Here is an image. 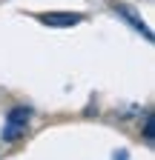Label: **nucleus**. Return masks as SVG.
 Here are the masks:
<instances>
[{
	"label": "nucleus",
	"mask_w": 155,
	"mask_h": 160,
	"mask_svg": "<svg viewBox=\"0 0 155 160\" xmlns=\"http://www.w3.org/2000/svg\"><path fill=\"white\" fill-rule=\"evenodd\" d=\"M29 117H32V112L26 109V106H14L12 112H9V117H6V126H3V140H17V137H23L26 134V126H29Z\"/></svg>",
	"instance_id": "nucleus-1"
},
{
	"label": "nucleus",
	"mask_w": 155,
	"mask_h": 160,
	"mask_svg": "<svg viewBox=\"0 0 155 160\" xmlns=\"http://www.w3.org/2000/svg\"><path fill=\"white\" fill-rule=\"evenodd\" d=\"M40 20H43L46 26H61V29H63V26L81 23V14H63V12H61V14H43Z\"/></svg>",
	"instance_id": "nucleus-2"
},
{
	"label": "nucleus",
	"mask_w": 155,
	"mask_h": 160,
	"mask_svg": "<svg viewBox=\"0 0 155 160\" xmlns=\"http://www.w3.org/2000/svg\"><path fill=\"white\" fill-rule=\"evenodd\" d=\"M118 14H121L124 20H129V23H132L135 29H141V32H144V37H152V32H149V29H147V26L141 23V20H138V17H135V14H132V12L126 9V6H118Z\"/></svg>",
	"instance_id": "nucleus-3"
}]
</instances>
